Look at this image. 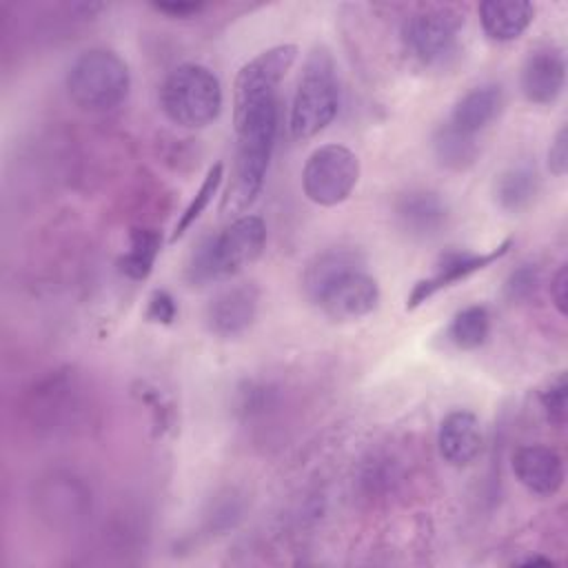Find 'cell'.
Returning a JSON list of instances; mask_svg holds the SVG:
<instances>
[{"instance_id":"1","label":"cell","mask_w":568,"mask_h":568,"mask_svg":"<svg viewBox=\"0 0 568 568\" xmlns=\"http://www.w3.org/2000/svg\"><path fill=\"white\" fill-rule=\"evenodd\" d=\"M237 146L220 213H244L260 195L277 133V95L233 109Z\"/></svg>"},{"instance_id":"2","label":"cell","mask_w":568,"mask_h":568,"mask_svg":"<svg viewBox=\"0 0 568 568\" xmlns=\"http://www.w3.org/2000/svg\"><path fill=\"white\" fill-rule=\"evenodd\" d=\"M266 226L257 215L235 217L222 233L204 237L191 253L186 280L193 286L231 277L251 266L264 251Z\"/></svg>"},{"instance_id":"3","label":"cell","mask_w":568,"mask_h":568,"mask_svg":"<svg viewBox=\"0 0 568 568\" xmlns=\"http://www.w3.org/2000/svg\"><path fill=\"white\" fill-rule=\"evenodd\" d=\"M160 106L173 124L204 129L222 111L220 80L204 64H180L160 87Z\"/></svg>"},{"instance_id":"4","label":"cell","mask_w":568,"mask_h":568,"mask_svg":"<svg viewBox=\"0 0 568 568\" xmlns=\"http://www.w3.org/2000/svg\"><path fill=\"white\" fill-rule=\"evenodd\" d=\"M339 91L335 62L326 49H313L304 62L293 104L288 126L295 140L315 138L337 115Z\"/></svg>"},{"instance_id":"5","label":"cell","mask_w":568,"mask_h":568,"mask_svg":"<svg viewBox=\"0 0 568 568\" xmlns=\"http://www.w3.org/2000/svg\"><path fill=\"white\" fill-rule=\"evenodd\" d=\"M131 87L126 62L109 49H89L69 67L67 93L84 111L104 113L120 106Z\"/></svg>"},{"instance_id":"6","label":"cell","mask_w":568,"mask_h":568,"mask_svg":"<svg viewBox=\"0 0 568 568\" xmlns=\"http://www.w3.org/2000/svg\"><path fill=\"white\" fill-rule=\"evenodd\" d=\"M464 16L453 7H422L402 29L406 51L424 67H446L459 51Z\"/></svg>"},{"instance_id":"7","label":"cell","mask_w":568,"mask_h":568,"mask_svg":"<svg viewBox=\"0 0 568 568\" xmlns=\"http://www.w3.org/2000/svg\"><path fill=\"white\" fill-rule=\"evenodd\" d=\"M359 180V160L344 144H324L315 149L302 171L304 195L320 206L344 202Z\"/></svg>"},{"instance_id":"8","label":"cell","mask_w":568,"mask_h":568,"mask_svg":"<svg viewBox=\"0 0 568 568\" xmlns=\"http://www.w3.org/2000/svg\"><path fill=\"white\" fill-rule=\"evenodd\" d=\"M297 58L295 44L271 47L255 58H251L235 75L233 82V109L277 95V87L288 73Z\"/></svg>"},{"instance_id":"9","label":"cell","mask_w":568,"mask_h":568,"mask_svg":"<svg viewBox=\"0 0 568 568\" xmlns=\"http://www.w3.org/2000/svg\"><path fill=\"white\" fill-rule=\"evenodd\" d=\"M377 304H379V286L366 273V268L344 275L315 300V306H320L324 315L337 322L359 320L373 313Z\"/></svg>"},{"instance_id":"10","label":"cell","mask_w":568,"mask_h":568,"mask_svg":"<svg viewBox=\"0 0 568 568\" xmlns=\"http://www.w3.org/2000/svg\"><path fill=\"white\" fill-rule=\"evenodd\" d=\"M510 240H504L499 246L490 248L488 253H466V251H448L439 264H437V271L426 277V280H419L410 295H408V302H406V308H417L419 304H424L428 297H433L437 291L446 288V286H453L455 282L459 280H466L468 275L490 266L493 262L501 260L508 248H510Z\"/></svg>"},{"instance_id":"11","label":"cell","mask_w":568,"mask_h":568,"mask_svg":"<svg viewBox=\"0 0 568 568\" xmlns=\"http://www.w3.org/2000/svg\"><path fill=\"white\" fill-rule=\"evenodd\" d=\"M260 304V291L255 284L244 282L220 291L206 306L204 320L213 335L237 337L255 320Z\"/></svg>"},{"instance_id":"12","label":"cell","mask_w":568,"mask_h":568,"mask_svg":"<svg viewBox=\"0 0 568 568\" xmlns=\"http://www.w3.org/2000/svg\"><path fill=\"white\" fill-rule=\"evenodd\" d=\"M393 213L399 229L417 240L439 235L450 217L446 200L428 189H410L402 193L393 204Z\"/></svg>"},{"instance_id":"13","label":"cell","mask_w":568,"mask_h":568,"mask_svg":"<svg viewBox=\"0 0 568 568\" xmlns=\"http://www.w3.org/2000/svg\"><path fill=\"white\" fill-rule=\"evenodd\" d=\"M513 473L517 481L530 493L550 497L564 484V459L550 446H521L513 453Z\"/></svg>"},{"instance_id":"14","label":"cell","mask_w":568,"mask_h":568,"mask_svg":"<svg viewBox=\"0 0 568 568\" xmlns=\"http://www.w3.org/2000/svg\"><path fill=\"white\" fill-rule=\"evenodd\" d=\"M566 82V60L559 49H535L521 67V93L528 102L546 106L552 104Z\"/></svg>"},{"instance_id":"15","label":"cell","mask_w":568,"mask_h":568,"mask_svg":"<svg viewBox=\"0 0 568 568\" xmlns=\"http://www.w3.org/2000/svg\"><path fill=\"white\" fill-rule=\"evenodd\" d=\"M437 448L444 462L450 466H470L484 448V435L477 415L470 410L448 413L437 430Z\"/></svg>"},{"instance_id":"16","label":"cell","mask_w":568,"mask_h":568,"mask_svg":"<svg viewBox=\"0 0 568 568\" xmlns=\"http://www.w3.org/2000/svg\"><path fill=\"white\" fill-rule=\"evenodd\" d=\"M366 268V257L359 248L353 246H333L317 253L304 268L302 288L304 295L315 304V300L337 280L353 271Z\"/></svg>"},{"instance_id":"17","label":"cell","mask_w":568,"mask_h":568,"mask_svg":"<svg viewBox=\"0 0 568 568\" xmlns=\"http://www.w3.org/2000/svg\"><path fill=\"white\" fill-rule=\"evenodd\" d=\"M504 106V91L499 84H479L462 95L448 118V124L459 133L475 138L484 131L501 111Z\"/></svg>"},{"instance_id":"18","label":"cell","mask_w":568,"mask_h":568,"mask_svg":"<svg viewBox=\"0 0 568 568\" xmlns=\"http://www.w3.org/2000/svg\"><path fill=\"white\" fill-rule=\"evenodd\" d=\"M535 7L526 0H486L479 4V22L490 40H517L532 22Z\"/></svg>"},{"instance_id":"19","label":"cell","mask_w":568,"mask_h":568,"mask_svg":"<svg viewBox=\"0 0 568 568\" xmlns=\"http://www.w3.org/2000/svg\"><path fill=\"white\" fill-rule=\"evenodd\" d=\"M539 193V173L535 164L519 162L504 169L495 180V202L506 213H519L532 204Z\"/></svg>"},{"instance_id":"20","label":"cell","mask_w":568,"mask_h":568,"mask_svg":"<svg viewBox=\"0 0 568 568\" xmlns=\"http://www.w3.org/2000/svg\"><path fill=\"white\" fill-rule=\"evenodd\" d=\"M433 151L442 166L450 171H466L475 164L479 155V144L475 138L459 133L448 122H444L433 135Z\"/></svg>"},{"instance_id":"21","label":"cell","mask_w":568,"mask_h":568,"mask_svg":"<svg viewBox=\"0 0 568 568\" xmlns=\"http://www.w3.org/2000/svg\"><path fill=\"white\" fill-rule=\"evenodd\" d=\"M160 246H162L160 231L146 229V226L131 229L129 251L118 260L120 271L131 280H146L160 253Z\"/></svg>"},{"instance_id":"22","label":"cell","mask_w":568,"mask_h":568,"mask_svg":"<svg viewBox=\"0 0 568 568\" xmlns=\"http://www.w3.org/2000/svg\"><path fill=\"white\" fill-rule=\"evenodd\" d=\"M488 331H490V315H488L486 306L475 304V306L459 311L453 317V322L446 331V337L455 348L473 351L486 342Z\"/></svg>"},{"instance_id":"23","label":"cell","mask_w":568,"mask_h":568,"mask_svg":"<svg viewBox=\"0 0 568 568\" xmlns=\"http://www.w3.org/2000/svg\"><path fill=\"white\" fill-rule=\"evenodd\" d=\"M222 171H224L222 162H215V164L209 169L204 182L200 184V191L195 193V197L189 202V206H186V209L182 211V215L178 217L175 229H173V233H171V242H175L178 237H182V235L189 231V226L204 213V209L209 206V202L213 200V195H215V191H217V186H220V182H222Z\"/></svg>"},{"instance_id":"24","label":"cell","mask_w":568,"mask_h":568,"mask_svg":"<svg viewBox=\"0 0 568 568\" xmlns=\"http://www.w3.org/2000/svg\"><path fill=\"white\" fill-rule=\"evenodd\" d=\"M539 402L546 410L548 422L555 426L566 424V413H568V386H566V375L559 373L555 379L548 382V386L539 393Z\"/></svg>"},{"instance_id":"25","label":"cell","mask_w":568,"mask_h":568,"mask_svg":"<svg viewBox=\"0 0 568 568\" xmlns=\"http://www.w3.org/2000/svg\"><path fill=\"white\" fill-rule=\"evenodd\" d=\"M539 282H541L539 268L535 264H521L519 268H515L508 275V280L504 284V295L510 302H526L537 293Z\"/></svg>"},{"instance_id":"26","label":"cell","mask_w":568,"mask_h":568,"mask_svg":"<svg viewBox=\"0 0 568 568\" xmlns=\"http://www.w3.org/2000/svg\"><path fill=\"white\" fill-rule=\"evenodd\" d=\"M175 300L166 291H153L146 306V320L155 324H171L175 320Z\"/></svg>"},{"instance_id":"27","label":"cell","mask_w":568,"mask_h":568,"mask_svg":"<svg viewBox=\"0 0 568 568\" xmlns=\"http://www.w3.org/2000/svg\"><path fill=\"white\" fill-rule=\"evenodd\" d=\"M548 169L552 175L561 178L568 171V129L561 126L548 149Z\"/></svg>"},{"instance_id":"28","label":"cell","mask_w":568,"mask_h":568,"mask_svg":"<svg viewBox=\"0 0 568 568\" xmlns=\"http://www.w3.org/2000/svg\"><path fill=\"white\" fill-rule=\"evenodd\" d=\"M550 297L555 308L559 311V315L568 313V268L566 264L559 266V271L555 273L552 282H550Z\"/></svg>"},{"instance_id":"29","label":"cell","mask_w":568,"mask_h":568,"mask_svg":"<svg viewBox=\"0 0 568 568\" xmlns=\"http://www.w3.org/2000/svg\"><path fill=\"white\" fill-rule=\"evenodd\" d=\"M155 9L162 13H169L173 18H189L193 13H200L204 9V4H200V2H158Z\"/></svg>"},{"instance_id":"30","label":"cell","mask_w":568,"mask_h":568,"mask_svg":"<svg viewBox=\"0 0 568 568\" xmlns=\"http://www.w3.org/2000/svg\"><path fill=\"white\" fill-rule=\"evenodd\" d=\"M521 564H552V559H548V557H537V555H532V557H526Z\"/></svg>"}]
</instances>
